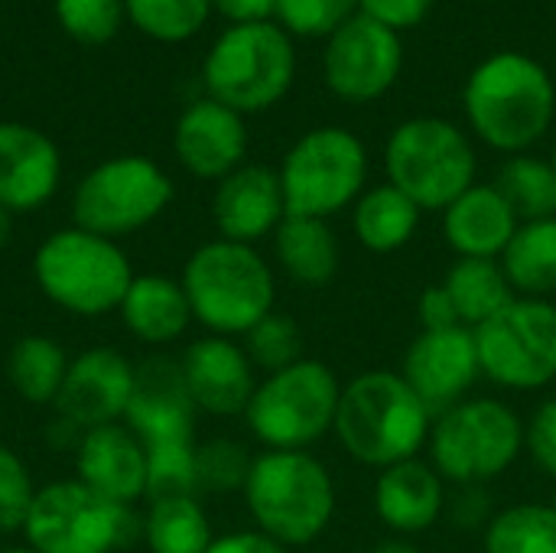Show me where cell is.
I'll return each mask as SVG.
<instances>
[{"label": "cell", "mask_w": 556, "mask_h": 553, "mask_svg": "<svg viewBox=\"0 0 556 553\" xmlns=\"http://www.w3.org/2000/svg\"><path fill=\"white\" fill-rule=\"evenodd\" d=\"M443 287L456 306V316L466 329H479L495 313H502L518 293L511 290L505 271L498 261L489 257H459L446 277Z\"/></svg>", "instance_id": "28"}, {"label": "cell", "mask_w": 556, "mask_h": 553, "mask_svg": "<svg viewBox=\"0 0 556 553\" xmlns=\"http://www.w3.org/2000/svg\"><path fill=\"white\" fill-rule=\"evenodd\" d=\"M244 352L254 368H264L267 375H274L303 359V332L287 313L274 310L244 336Z\"/></svg>", "instance_id": "36"}, {"label": "cell", "mask_w": 556, "mask_h": 553, "mask_svg": "<svg viewBox=\"0 0 556 553\" xmlns=\"http://www.w3.org/2000/svg\"><path fill=\"white\" fill-rule=\"evenodd\" d=\"M485 553H556V512L551 505H511L485 528Z\"/></svg>", "instance_id": "33"}, {"label": "cell", "mask_w": 556, "mask_h": 553, "mask_svg": "<svg viewBox=\"0 0 556 553\" xmlns=\"http://www.w3.org/2000/svg\"><path fill=\"white\" fill-rule=\"evenodd\" d=\"M371 553H420V548L410 544L407 538H388V541H381Z\"/></svg>", "instance_id": "46"}, {"label": "cell", "mask_w": 556, "mask_h": 553, "mask_svg": "<svg viewBox=\"0 0 556 553\" xmlns=\"http://www.w3.org/2000/svg\"><path fill=\"white\" fill-rule=\"evenodd\" d=\"M0 553H36L33 548H10V551H0Z\"/></svg>", "instance_id": "48"}, {"label": "cell", "mask_w": 556, "mask_h": 553, "mask_svg": "<svg viewBox=\"0 0 556 553\" xmlns=\"http://www.w3.org/2000/svg\"><path fill=\"white\" fill-rule=\"evenodd\" d=\"M205 553H290L283 544H277L274 538L261 535V531H235L225 538H215L212 548Z\"/></svg>", "instance_id": "44"}, {"label": "cell", "mask_w": 556, "mask_h": 553, "mask_svg": "<svg viewBox=\"0 0 556 553\" xmlns=\"http://www.w3.org/2000/svg\"><path fill=\"white\" fill-rule=\"evenodd\" d=\"M417 225H420V205L410 202L391 183L365 189L352 212V228L358 244L375 254L401 251L414 238Z\"/></svg>", "instance_id": "27"}, {"label": "cell", "mask_w": 556, "mask_h": 553, "mask_svg": "<svg viewBox=\"0 0 556 553\" xmlns=\"http://www.w3.org/2000/svg\"><path fill=\"white\" fill-rule=\"evenodd\" d=\"M495 189L508 199L518 222L556 218V169L554 163L515 153L495 176Z\"/></svg>", "instance_id": "32"}, {"label": "cell", "mask_w": 556, "mask_h": 553, "mask_svg": "<svg viewBox=\"0 0 556 553\" xmlns=\"http://www.w3.org/2000/svg\"><path fill=\"white\" fill-rule=\"evenodd\" d=\"M479 375L482 368H479L476 336L466 326L420 332L410 342L401 368V378L410 385V391L424 401V407L433 417L469 401V391L479 381Z\"/></svg>", "instance_id": "15"}, {"label": "cell", "mask_w": 556, "mask_h": 553, "mask_svg": "<svg viewBox=\"0 0 556 553\" xmlns=\"http://www.w3.org/2000/svg\"><path fill=\"white\" fill-rule=\"evenodd\" d=\"M433 430V414L410 391L401 372L375 368L352 378L342 388L336 427L342 450L371 469H388L427 447Z\"/></svg>", "instance_id": "1"}, {"label": "cell", "mask_w": 556, "mask_h": 553, "mask_svg": "<svg viewBox=\"0 0 556 553\" xmlns=\"http://www.w3.org/2000/svg\"><path fill=\"white\" fill-rule=\"evenodd\" d=\"M498 264L515 293L547 300L556 290V218L521 222Z\"/></svg>", "instance_id": "29"}, {"label": "cell", "mask_w": 556, "mask_h": 553, "mask_svg": "<svg viewBox=\"0 0 556 553\" xmlns=\"http://www.w3.org/2000/svg\"><path fill=\"white\" fill-rule=\"evenodd\" d=\"M551 163H554V169H556V147H554V160H551Z\"/></svg>", "instance_id": "49"}, {"label": "cell", "mask_w": 556, "mask_h": 553, "mask_svg": "<svg viewBox=\"0 0 556 553\" xmlns=\"http://www.w3.org/2000/svg\"><path fill=\"white\" fill-rule=\"evenodd\" d=\"M173 202L169 176L147 156H114L98 163L75 189L72 222L101 238L140 231Z\"/></svg>", "instance_id": "13"}, {"label": "cell", "mask_w": 556, "mask_h": 553, "mask_svg": "<svg viewBox=\"0 0 556 553\" xmlns=\"http://www.w3.org/2000/svg\"><path fill=\"white\" fill-rule=\"evenodd\" d=\"M143 535L134 512L117 505L78 479L36 489L23 525L26 548L36 553H114L134 535Z\"/></svg>", "instance_id": "11"}, {"label": "cell", "mask_w": 556, "mask_h": 553, "mask_svg": "<svg viewBox=\"0 0 556 553\" xmlns=\"http://www.w3.org/2000/svg\"><path fill=\"white\" fill-rule=\"evenodd\" d=\"M551 508H554V512H556V499H554V505H551Z\"/></svg>", "instance_id": "50"}, {"label": "cell", "mask_w": 556, "mask_h": 553, "mask_svg": "<svg viewBox=\"0 0 556 553\" xmlns=\"http://www.w3.org/2000/svg\"><path fill=\"white\" fill-rule=\"evenodd\" d=\"M251 456L241 443L235 440H212L195 450V466H199V492H231L244 489L248 473H251Z\"/></svg>", "instance_id": "38"}, {"label": "cell", "mask_w": 556, "mask_h": 553, "mask_svg": "<svg viewBox=\"0 0 556 553\" xmlns=\"http://www.w3.org/2000/svg\"><path fill=\"white\" fill-rule=\"evenodd\" d=\"M10 235H13V212H7V209L0 205V251L10 244Z\"/></svg>", "instance_id": "47"}, {"label": "cell", "mask_w": 556, "mask_h": 553, "mask_svg": "<svg viewBox=\"0 0 556 553\" xmlns=\"http://www.w3.org/2000/svg\"><path fill=\"white\" fill-rule=\"evenodd\" d=\"M433 469L456 486H482L515 466L525 450L521 417L495 398H469L433 417Z\"/></svg>", "instance_id": "8"}, {"label": "cell", "mask_w": 556, "mask_h": 553, "mask_svg": "<svg viewBox=\"0 0 556 553\" xmlns=\"http://www.w3.org/2000/svg\"><path fill=\"white\" fill-rule=\"evenodd\" d=\"M33 277L55 306L75 316H101L121 306L137 274L117 241L72 225L36 248Z\"/></svg>", "instance_id": "5"}, {"label": "cell", "mask_w": 556, "mask_h": 553, "mask_svg": "<svg viewBox=\"0 0 556 553\" xmlns=\"http://www.w3.org/2000/svg\"><path fill=\"white\" fill-rule=\"evenodd\" d=\"M182 378L199 411L215 417L244 414L254 398V365L228 336H205L182 355Z\"/></svg>", "instance_id": "19"}, {"label": "cell", "mask_w": 556, "mask_h": 553, "mask_svg": "<svg viewBox=\"0 0 556 553\" xmlns=\"http://www.w3.org/2000/svg\"><path fill=\"white\" fill-rule=\"evenodd\" d=\"M296 75V52L283 26L238 23L218 36L205 55V88L215 101L238 114L277 104Z\"/></svg>", "instance_id": "6"}, {"label": "cell", "mask_w": 556, "mask_h": 553, "mask_svg": "<svg viewBox=\"0 0 556 553\" xmlns=\"http://www.w3.org/2000/svg\"><path fill=\"white\" fill-rule=\"evenodd\" d=\"M173 147L179 163L199 179H225L238 166H244L248 153V127L238 111L225 108L215 98H202L189 104L176 124Z\"/></svg>", "instance_id": "20"}, {"label": "cell", "mask_w": 556, "mask_h": 553, "mask_svg": "<svg viewBox=\"0 0 556 553\" xmlns=\"http://www.w3.org/2000/svg\"><path fill=\"white\" fill-rule=\"evenodd\" d=\"M124 326L150 345H163L179 339L192 323V306L179 280L163 274L134 277L130 290L117 306Z\"/></svg>", "instance_id": "25"}, {"label": "cell", "mask_w": 556, "mask_h": 553, "mask_svg": "<svg viewBox=\"0 0 556 553\" xmlns=\"http://www.w3.org/2000/svg\"><path fill=\"white\" fill-rule=\"evenodd\" d=\"M388 183L420 212H446L476 186V150L469 137L443 117L404 121L384 147Z\"/></svg>", "instance_id": "7"}, {"label": "cell", "mask_w": 556, "mask_h": 553, "mask_svg": "<svg viewBox=\"0 0 556 553\" xmlns=\"http://www.w3.org/2000/svg\"><path fill=\"white\" fill-rule=\"evenodd\" d=\"M463 108L479 140L515 156L547 134L556 111L554 78L525 52H498L469 75Z\"/></svg>", "instance_id": "2"}, {"label": "cell", "mask_w": 556, "mask_h": 553, "mask_svg": "<svg viewBox=\"0 0 556 553\" xmlns=\"http://www.w3.org/2000/svg\"><path fill=\"white\" fill-rule=\"evenodd\" d=\"M147 450V499H173V495H199V466H195V440L156 443Z\"/></svg>", "instance_id": "35"}, {"label": "cell", "mask_w": 556, "mask_h": 553, "mask_svg": "<svg viewBox=\"0 0 556 553\" xmlns=\"http://www.w3.org/2000/svg\"><path fill=\"white\" fill-rule=\"evenodd\" d=\"M62 176L55 143L26 124L0 121V205L7 212H33L46 205Z\"/></svg>", "instance_id": "21"}, {"label": "cell", "mask_w": 556, "mask_h": 553, "mask_svg": "<svg viewBox=\"0 0 556 553\" xmlns=\"http://www.w3.org/2000/svg\"><path fill=\"white\" fill-rule=\"evenodd\" d=\"M143 538L153 553H205L215 541L195 495L153 499L143 518Z\"/></svg>", "instance_id": "31"}, {"label": "cell", "mask_w": 556, "mask_h": 553, "mask_svg": "<svg viewBox=\"0 0 556 553\" xmlns=\"http://www.w3.org/2000/svg\"><path fill=\"white\" fill-rule=\"evenodd\" d=\"M212 218L225 241L257 244L261 238L274 235L287 218L280 173L261 163H244L228 173L212 199Z\"/></svg>", "instance_id": "18"}, {"label": "cell", "mask_w": 556, "mask_h": 553, "mask_svg": "<svg viewBox=\"0 0 556 553\" xmlns=\"http://www.w3.org/2000/svg\"><path fill=\"white\" fill-rule=\"evenodd\" d=\"M137 368L117 349H88L68 362L62 391L55 398L59 420L75 430L111 427L127 417Z\"/></svg>", "instance_id": "16"}, {"label": "cell", "mask_w": 556, "mask_h": 553, "mask_svg": "<svg viewBox=\"0 0 556 553\" xmlns=\"http://www.w3.org/2000/svg\"><path fill=\"white\" fill-rule=\"evenodd\" d=\"M358 13V0H277L283 29L296 36H332Z\"/></svg>", "instance_id": "39"}, {"label": "cell", "mask_w": 556, "mask_h": 553, "mask_svg": "<svg viewBox=\"0 0 556 553\" xmlns=\"http://www.w3.org/2000/svg\"><path fill=\"white\" fill-rule=\"evenodd\" d=\"M446 489L433 463L407 460L381 469L375 482V512L397 538L430 531L440 521Z\"/></svg>", "instance_id": "23"}, {"label": "cell", "mask_w": 556, "mask_h": 553, "mask_svg": "<svg viewBox=\"0 0 556 553\" xmlns=\"http://www.w3.org/2000/svg\"><path fill=\"white\" fill-rule=\"evenodd\" d=\"M417 319H420V332H440V329L463 326L443 284H433L417 297Z\"/></svg>", "instance_id": "43"}, {"label": "cell", "mask_w": 556, "mask_h": 553, "mask_svg": "<svg viewBox=\"0 0 556 553\" xmlns=\"http://www.w3.org/2000/svg\"><path fill=\"white\" fill-rule=\"evenodd\" d=\"M404 68V46L397 33L355 13L339 26L323 55L326 85L349 104H368L388 95Z\"/></svg>", "instance_id": "14"}, {"label": "cell", "mask_w": 556, "mask_h": 553, "mask_svg": "<svg viewBox=\"0 0 556 553\" xmlns=\"http://www.w3.org/2000/svg\"><path fill=\"white\" fill-rule=\"evenodd\" d=\"M274 251L290 280L326 287L339 271V241L326 218L287 215L274 231Z\"/></svg>", "instance_id": "26"}, {"label": "cell", "mask_w": 556, "mask_h": 553, "mask_svg": "<svg viewBox=\"0 0 556 553\" xmlns=\"http://www.w3.org/2000/svg\"><path fill=\"white\" fill-rule=\"evenodd\" d=\"M525 450L551 479H556V398L544 401L525 424Z\"/></svg>", "instance_id": "41"}, {"label": "cell", "mask_w": 556, "mask_h": 553, "mask_svg": "<svg viewBox=\"0 0 556 553\" xmlns=\"http://www.w3.org/2000/svg\"><path fill=\"white\" fill-rule=\"evenodd\" d=\"M195 411L199 407L186 388L182 365L176 359L156 355L137 368V381L124 420L143 447L192 440Z\"/></svg>", "instance_id": "17"}, {"label": "cell", "mask_w": 556, "mask_h": 553, "mask_svg": "<svg viewBox=\"0 0 556 553\" xmlns=\"http://www.w3.org/2000/svg\"><path fill=\"white\" fill-rule=\"evenodd\" d=\"M55 13L72 39L85 46H101L114 39L127 7L124 0H55Z\"/></svg>", "instance_id": "37"}, {"label": "cell", "mask_w": 556, "mask_h": 553, "mask_svg": "<svg viewBox=\"0 0 556 553\" xmlns=\"http://www.w3.org/2000/svg\"><path fill=\"white\" fill-rule=\"evenodd\" d=\"M75 466L78 482L117 505L130 508L137 499H147V450L130 427L111 424L88 430L78 443Z\"/></svg>", "instance_id": "22"}, {"label": "cell", "mask_w": 556, "mask_h": 553, "mask_svg": "<svg viewBox=\"0 0 556 553\" xmlns=\"http://www.w3.org/2000/svg\"><path fill=\"white\" fill-rule=\"evenodd\" d=\"M68 355L65 349L49 339V336H23L13 342L10 355H7V378L13 385V391L26 401V404H55L65 372H68Z\"/></svg>", "instance_id": "30"}, {"label": "cell", "mask_w": 556, "mask_h": 553, "mask_svg": "<svg viewBox=\"0 0 556 553\" xmlns=\"http://www.w3.org/2000/svg\"><path fill=\"white\" fill-rule=\"evenodd\" d=\"M479 368L508 391H538L556 378V306L515 297L502 313L472 329Z\"/></svg>", "instance_id": "12"}, {"label": "cell", "mask_w": 556, "mask_h": 553, "mask_svg": "<svg viewBox=\"0 0 556 553\" xmlns=\"http://www.w3.org/2000/svg\"><path fill=\"white\" fill-rule=\"evenodd\" d=\"M518 215L495 183H476L443 212V238L459 257L498 261L518 231Z\"/></svg>", "instance_id": "24"}, {"label": "cell", "mask_w": 556, "mask_h": 553, "mask_svg": "<svg viewBox=\"0 0 556 553\" xmlns=\"http://www.w3.org/2000/svg\"><path fill=\"white\" fill-rule=\"evenodd\" d=\"M212 7L231 20V26L238 23H264L267 16L277 13V0H212Z\"/></svg>", "instance_id": "45"}, {"label": "cell", "mask_w": 556, "mask_h": 553, "mask_svg": "<svg viewBox=\"0 0 556 553\" xmlns=\"http://www.w3.org/2000/svg\"><path fill=\"white\" fill-rule=\"evenodd\" d=\"M339 398L342 385L332 368L300 359L254 388L244 420L267 450H306L336 427Z\"/></svg>", "instance_id": "9"}, {"label": "cell", "mask_w": 556, "mask_h": 553, "mask_svg": "<svg viewBox=\"0 0 556 553\" xmlns=\"http://www.w3.org/2000/svg\"><path fill=\"white\" fill-rule=\"evenodd\" d=\"M430 7H433V0H358V13L391 33L420 26L427 20Z\"/></svg>", "instance_id": "42"}, {"label": "cell", "mask_w": 556, "mask_h": 553, "mask_svg": "<svg viewBox=\"0 0 556 553\" xmlns=\"http://www.w3.org/2000/svg\"><path fill=\"white\" fill-rule=\"evenodd\" d=\"M182 290L199 319L212 336H248L264 316L274 313L277 287L270 264L238 241H208L192 251L182 271Z\"/></svg>", "instance_id": "4"}, {"label": "cell", "mask_w": 556, "mask_h": 553, "mask_svg": "<svg viewBox=\"0 0 556 553\" xmlns=\"http://www.w3.org/2000/svg\"><path fill=\"white\" fill-rule=\"evenodd\" d=\"M241 492L257 531L283 548L313 544L336 515L332 476L306 450H264Z\"/></svg>", "instance_id": "3"}, {"label": "cell", "mask_w": 556, "mask_h": 553, "mask_svg": "<svg viewBox=\"0 0 556 553\" xmlns=\"http://www.w3.org/2000/svg\"><path fill=\"white\" fill-rule=\"evenodd\" d=\"M127 16L160 42H182L205 26L212 0H124Z\"/></svg>", "instance_id": "34"}, {"label": "cell", "mask_w": 556, "mask_h": 553, "mask_svg": "<svg viewBox=\"0 0 556 553\" xmlns=\"http://www.w3.org/2000/svg\"><path fill=\"white\" fill-rule=\"evenodd\" d=\"M36 499V486L20 453L0 443V535L23 531L29 508Z\"/></svg>", "instance_id": "40"}, {"label": "cell", "mask_w": 556, "mask_h": 553, "mask_svg": "<svg viewBox=\"0 0 556 553\" xmlns=\"http://www.w3.org/2000/svg\"><path fill=\"white\" fill-rule=\"evenodd\" d=\"M277 173L287 215L329 218L365 192L368 150L345 127H316L287 150Z\"/></svg>", "instance_id": "10"}]
</instances>
